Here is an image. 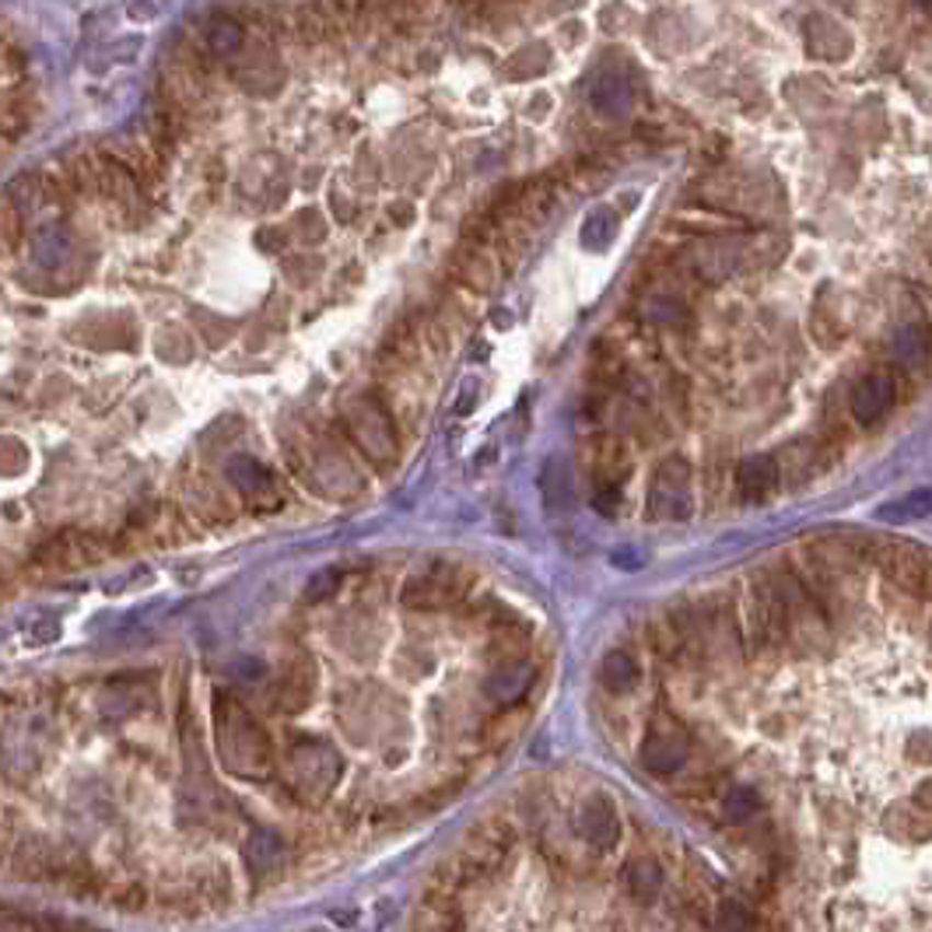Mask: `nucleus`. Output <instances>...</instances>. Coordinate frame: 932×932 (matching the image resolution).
<instances>
[{
    "mask_svg": "<svg viewBox=\"0 0 932 932\" xmlns=\"http://www.w3.org/2000/svg\"><path fill=\"white\" fill-rule=\"evenodd\" d=\"M218 758L231 775L266 778L274 768V750L263 726L249 715L236 697H218Z\"/></svg>",
    "mask_w": 932,
    "mask_h": 932,
    "instance_id": "f257e3e1",
    "label": "nucleus"
},
{
    "mask_svg": "<svg viewBox=\"0 0 932 932\" xmlns=\"http://www.w3.org/2000/svg\"><path fill=\"white\" fill-rule=\"evenodd\" d=\"M691 758V737L687 729L680 726L670 712H659L656 719L649 723V732H645L641 750H638V761L645 772L652 775H673L680 768L687 764Z\"/></svg>",
    "mask_w": 932,
    "mask_h": 932,
    "instance_id": "f03ea898",
    "label": "nucleus"
},
{
    "mask_svg": "<svg viewBox=\"0 0 932 932\" xmlns=\"http://www.w3.org/2000/svg\"><path fill=\"white\" fill-rule=\"evenodd\" d=\"M870 558L908 593H932V554L911 541H870Z\"/></svg>",
    "mask_w": 932,
    "mask_h": 932,
    "instance_id": "7ed1b4c3",
    "label": "nucleus"
},
{
    "mask_svg": "<svg viewBox=\"0 0 932 932\" xmlns=\"http://www.w3.org/2000/svg\"><path fill=\"white\" fill-rule=\"evenodd\" d=\"M340 775V761L330 747L322 743H298L288 758V785L298 799H322L330 793V785H337Z\"/></svg>",
    "mask_w": 932,
    "mask_h": 932,
    "instance_id": "20e7f679",
    "label": "nucleus"
},
{
    "mask_svg": "<svg viewBox=\"0 0 932 932\" xmlns=\"http://www.w3.org/2000/svg\"><path fill=\"white\" fill-rule=\"evenodd\" d=\"M694 509L691 501V466L687 459H667L652 477L649 491V515L652 519H687Z\"/></svg>",
    "mask_w": 932,
    "mask_h": 932,
    "instance_id": "39448f33",
    "label": "nucleus"
},
{
    "mask_svg": "<svg viewBox=\"0 0 932 932\" xmlns=\"http://www.w3.org/2000/svg\"><path fill=\"white\" fill-rule=\"evenodd\" d=\"M894 404H898V379L884 368L866 372L849 393V410L863 428H873L876 421H884L894 410Z\"/></svg>",
    "mask_w": 932,
    "mask_h": 932,
    "instance_id": "423d86ee",
    "label": "nucleus"
},
{
    "mask_svg": "<svg viewBox=\"0 0 932 932\" xmlns=\"http://www.w3.org/2000/svg\"><path fill=\"white\" fill-rule=\"evenodd\" d=\"M463 593V576L453 568H435L424 571L421 579H410L407 586V603L410 606H445Z\"/></svg>",
    "mask_w": 932,
    "mask_h": 932,
    "instance_id": "0eeeda50",
    "label": "nucleus"
},
{
    "mask_svg": "<svg viewBox=\"0 0 932 932\" xmlns=\"http://www.w3.org/2000/svg\"><path fill=\"white\" fill-rule=\"evenodd\" d=\"M579 831L593 849L606 852L617 845V834H621V823H617V810L614 803L606 796H593L586 799L582 814H579Z\"/></svg>",
    "mask_w": 932,
    "mask_h": 932,
    "instance_id": "6e6552de",
    "label": "nucleus"
},
{
    "mask_svg": "<svg viewBox=\"0 0 932 932\" xmlns=\"http://www.w3.org/2000/svg\"><path fill=\"white\" fill-rule=\"evenodd\" d=\"M932 351V333L925 322H901L890 337V354L905 372H922Z\"/></svg>",
    "mask_w": 932,
    "mask_h": 932,
    "instance_id": "1a4fd4ad",
    "label": "nucleus"
},
{
    "mask_svg": "<svg viewBox=\"0 0 932 932\" xmlns=\"http://www.w3.org/2000/svg\"><path fill=\"white\" fill-rule=\"evenodd\" d=\"M778 463L772 456H747L737 466V488L743 495V501H764L772 498L778 488Z\"/></svg>",
    "mask_w": 932,
    "mask_h": 932,
    "instance_id": "9d476101",
    "label": "nucleus"
},
{
    "mask_svg": "<svg viewBox=\"0 0 932 932\" xmlns=\"http://www.w3.org/2000/svg\"><path fill=\"white\" fill-rule=\"evenodd\" d=\"M530 680H533V662L519 659V662H509V667H501L498 673H491L488 687H484V691H488L495 702L512 705V702H519V697L526 694Z\"/></svg>",
    "mask_w": 932,
    "mask_h": 932,
    "instance_id": "9b49d317",
    "label": "nucleus"
},
{
    "mask_svg": "<svg viewBox=\"0 0 932 932\" xmlns=\"http://www.w3.org/2000/svg\"><path fill=\"white\" fill-rule=\"evenodd\" d=\"M228 480L236 484L242 495H260L274 488V474L257 456H236L228 463Z\"/></svg>",
    "mask_w": 932,
    "mask_h": 932,
    "instance_id": "f8f14e48",
    "label": "nucleus"
},
{
    "mask_svg": "<svg viewBox=\"0 0 932 932\" xmlns=\"http://www.w3.org/2000/svg\"><path fill=\"white\" fill-rule=\"evenodd\" d=\"M277 859H281V838L274 831L257 828L253 834L246 838V866H249V873L266 876L277 866Z\"/></svg>",
    "mask_w": 932,
    "mask_h": 932,
    "instance_id": "ddd939ff",
    "label": "nucleus"
},
{
    "mask_svg": "<svg viewBox=\"0 0 932 932\" xmlns=\"http://www.w3.org/2000/svg\"><path fill=\"white\" fill-rule=\"evenodd\" d=\"M929 512H932V488H911L908 495L884 501V505L876 509V515H880L884 523H908V519H922Z\"/></svg>",
    "mask_w": 932,
    "mask_h": 932,
    "instance_id": "4468645a",
    "label": "nucleus"
},
{
    "mask_svg": "<svg viewBox=\"0 0 932 932\" xmlns=\"http://www.w3.org/2000/svg\"><path fill=\"white\" fill-rule=\"evenodd\" d=\"M624 880H627V887H632V894L638 901H652L659 894V887H662V870H659L656 859L641 855V859H632V863H627Z\"/></svg>",
    "mask_w": 932,
    "mask_h": 932,
    "instance_id": "2eb2a0df",
    "label": "nucleus"
},
{
    "mask_svg": "<svg viewBox=\"0 0 932 932\" xmlns=\"http://www.w3.org/2000/svg\"><path fill=\"white\" fill-rule=\"evenodd\" d=\"M603 680H606V687H611V691L624 694V691H632L641 680V670H638V662L627 652H611L603 659Z\"/></svg>",
    "mask_w": 932,
    "mask_h": 932,
    "instance_id": "dca6fc26",
    "label": "nucleus"
},
{
    "mask_svg": "<svg viewBox=\"0 0 932 932\" xmlns=\"http://www.w3.org/2000/svg\"><path fill=\"white\" fill-rule=\"evenodd\" d=\"M541 488H544L547 505L554 501V495H558V512H568V505H571V480H568L565 463H547V470L541 477Z\"/></svg>",
    "mask_w": 932,
    "mask_h": 932,
    "instance_id": "f3484780",
    "label": "nucleus"
},
{
    "mask_svg": "<svg viewBox=\"0 0 932 932\" xmlns=\"http://www.w3.org/2000/svg\"><path fill=\"white\" fill-rule=\"evenodd\" d=\"M758 810H761V796L754 793V788H747V785L732 788V793L726 796V803H723V814L732 823H747Z\"/></svg>",
    "mask_w": 932,
    "mask_h": 932,
    "instance_id": "a211bd4d",
    "label": "nucleus"
},
{
    "mask_svg": "<svg viewBox=\"0 0 932 932\" xmlns=\"http://www.w3.org/2000/svg\"><path fill=\"white\" fill-rule=\"evenodd\" d=\"M242 29L236 25V22H218L211 29V49L218 53V57H231V53H239V46H242Z\"/></svg>",
    "mask_w": 932,
    "mask_h": 932,
    "instance_id": "6ab92c4d",
    "label": "nucleus"
},
{
    "mask_svg": "<svg viewBox=\"0 0 932 932\" xmlns=\"http://www.w3.org/2000/svg\"><path fill=\"white\" fill-rule=\"evenodd\" d=\"M611 236H614V218H611V214H603V211L593 214V218L582 225V242L589 249H603L606 242H611Z\"/></svg>",
    "mask_w": 932,
    "mask_h": 932,
    "instance_id": "aec40b11",
    "label": "nucleus"
},
{
    "mask_svg": "<svg viewBox=\"0 0 932 932\" xmlns=\"http://www.w3.org/2000/svg\"><path fill=\"white\" fill-rule=\"evenodd\" d=\"M337 586H340V571L337 568H319L316 576L306 582V600H312V603L330 600L337 593Z\"/></svg>",
    "mask_w": 932,
    "mask_h": 932,
    "instance_id": "412c9836",
    "label": "nucleus"
},
{
    "mask_svg": "<svg viewBox=\"0 0 932 932\" xmlns=\"http://www.w3.org/2000/svg\"><path fill=\"white\" fill-rule=\"evenodd\" d=\"M67 257V239L60 236V231H43L39 239H35V260L39 263H60Z\"/></svg>",
    "mask_w": 932,
    "mask_h": 932,
    "instance_id": "4be33fe9",
    "label": "nucleus"
},
{
    "mask_svg": "<svg viewBox=\"0 0 932 932\" xmlns=\"http://www.w3.org/2000/svg\"><path fill=\"white\" fill-rule=\"evenodd\" d=\"M719 929H754V916H747V908L737 901H726L719 908V919H715Z\"/></svg>",
    "mask_w": 932,
    "mask_h": 932,
    "instance_id": "5701e85b",
    "label": "nucleus"
},
{
    "mask_svg": "<svg viewBox=\"0 0 932 932\" xmlns=\"http://www.w3.org/2000/svg\"><path fill=\"white\" fill-rule=\"evenodd\" d=\"M617 501H621V498H617V491L611 488V495H603V498H596V505H600L603 512H614V509H617Z\"/></svg>",
    "mask_w": 932,
    "mask_h": 932,
    "instance_id": "b1692460",
    "label": "nucleus"
},
{
    "mask_svg": "<svg viewBox=\"0 0 932 932\" xmlns=\"http://www.w3.org/2000/svg\"><path fill=\"white\" fill-rule=\"evenodd\" d=\"M922 8H925V14L932 18V0H922Z\"/></svg>",
    "mask_w": 932,
    "mask_h": 932,
    "instance_id": "393cba45",
    "label": "nucleus"
}]
</instances>
